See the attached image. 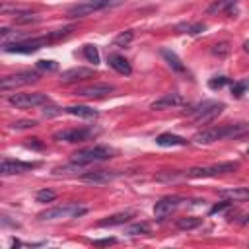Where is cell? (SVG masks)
<instances>
[{
  "label": "cell",
  "instance_id": "6da1fadb",
  "mask_svg": "<svg viewBox=\"0 0 249 249\" xmlns=\"http://www.w3.org/2000/svg\"><path fill=\"white\" fill-rule=\"evenodd\" d=\"M72 31V27H64V29H56V31H51L49 35H43V37H33V39H19V41H4L2 43V49L6 53H18V54H29V53H35L43 47H47L49 43H54L58 39H64L68 33Z\"/></svg>",
  "mask_w": 249,
  "mask_h": 249
},
{
  "label": "cell",
  "instance_id": "7a4b0ae2",
  "mask_svg": "<svg viewBox=\"0 0 249 249\" xmlns=\"http://www.w3.org/2000/svg\"><path fill=\"white\" fill-rule=\"evenodd\" d=\"M249 134V123H233V124H218L208 126L200 132H196L195 140L198 144H212L218 140H230V138H241Z\"/></svg>",
  "mask_w": 249,
  "mask_h": 249
},
{
  "label": "cell",
  "instance_id": "3957f363",
  "mask_svg": "<svg viewBox=\"0 0 249 249\" xmlns=\"http://www.w3.org/2000/svg\"><path fill=\"white\" fill-rule=\"evenodd\" d=\"M113 158V150L107 148V146H91V148H84V150H78L72 154L70 161L76 163V165H89V163H95V161H105Z\"/></svg>",
  "mask_w": 249,
  "mask_h": 249
},
{
  "label": "cell",
  "instance_id": "277c9868",
  "mask_svg": "<svg viewBox=\"0 0 249 249\" xmlns=\"http://www.w3.org/2000/svg\"><path fill=\"white\" fill-rule=\"evenodd\" d=\"M224 107H226V105H224L222 101H202V103H198L196 107L191 109V117H193L195 123L206 124V123L214 121V119L224 111Z\"/></svg>",
  "mask_w": 249,
  "mask_h": 249
},
{
  "label": "cell",
  "instance_id": "5b68a950",
  "mask_svg": "<svg viewBox=\"0 0 249 249\" xmlns=\"http://www.w3.org/2000/svg\"><path fill=\"white\" fill-rule=\"evenodd\" d=\"M88 208L86 206H80V204H58V206H53L45 212L39 214L41 220H62V218H78L82 214H86Z\"/></svg>",
  "mask_w": 249,
  "mask_h": 249
},
{
  "label": "cell",
  "instance_id": "8992f818",
  "mask_svg": "<svg viewBox=\"0 0 249 249\" xmlns=\"http://www.w3.org/2000/svg\"><path fill=\"white\" fill-rule=\"evenodd\" d=\"M239 167L237 161H222V163H214V165H206V167H193L189 171H185V177H218L222 173H231Z\"/></svg>",
  "mask_w": 249,
  "mask_h": 249
},
{
  "label": "cell",
  "instance_id": "52a82bcc",
  "mask_svg": "<svg viewBox=\"0 0 249 249\" xmlns=\"http://www.w3.org/2000/svg\"><path fill=\"white\" fill-rule=\"evenodd\" d=\"M8 101H10V105H14L18 109H31V107H43L51 99L47 97V93L33 91V93H14L8 97Z\"/></svg>",
  "mask_w": 249,
  "mask_h": 249
},
{
  "label": "cell",
  "instance_id": "ba28073f",
  "mask_svg": "<svg viewBox=\"0 0 249 249\" xmlns=\"http://www.w3.org/2000/svg\"><path fill=\"white\" fill-rule=\"evenodd\" d=\"M119 0H88V2H82V4H76L72 8L66 10V18H84V16H89L93 12H99V10H105L109 6H115Z\"/></svg>",
  "mask_w": 249,
  "mask_h": 249
},
{
  "label": "cell",
  "instance_id": "9c48e42d",
  "mask_svg": "<svg viewBox=\"0 0 249 249\" xmlns=\"http://www.w3.org/2000/svg\"><path fill=\"white\" fill-rule=\"evenodd\" d=\"M37 80H39V74H37V72L23 70V72H16V74L4 76L2 82H0V88H2V91H10V89H16V88H19V86L35 84Z\"/></svg>",
  "mask_w": 249,
  "mask_h": 249
},
{
  "label": "cell",
  "instance_id": "30bf717a",
  "mask_svg": "<svg viewBox=\"0 0 249 249\" xmlns=\"http://www.w3.org/2000/svg\"><path fill=\"white\" fill-rule=\"evenodd\" d=\"M113 91H115V88L111 84H89V86L76 88L74 95L86 97V99H97V97H105V95H109Z\"/></svg>",
  "mask_w": 249,
  "mask_h": 249
},
{
  "label": "cell",
  "instance_id": "8fae6325",
  "mask_svg": "<svg viewBox=\"0 0 249 249\" xmlns=\"http://www.w3.org/2000/svg\"><path fill=\"white\" fill-rule=\"evenodd\" d=\"M93 136V130L91 128H66V130H58L54 132V140H60V142H86Z\"/></svg>",
  "mask_w": 249,
  "mask_h": 249
},
{
  "label": "cell",
  "instance_id": "7c38bea8",
  "mask_svg": "<svg viewBox=\"0 0 249 249\" xmlns=\"http://www.w3.org/2000/svg\"><path fill=\"white\" fill-rule=\"evenodd\" d=\"M181 202H183L181 196H163V198H160V200L156 202V206H154V216L161 220V218L169 216L171 212H175V210L181 206Z\"/></svg>",
  "mask_w": 249,
  "mask_h": 249
},
{
  "label": "cell",
  "instance_id": "4fadbf2b",
  "mask_svg": "<svg viewBox=\"0 0 249 249\" xmlns=\"http://www.w3.org/2000/svg\"><path fill=\"white\" fill-rule=\"evenodd\" d=\"M39 163H31V161H19V160H2L0 165V173L2 175H14V173H23V171H31L35 169Z\"/></svg>",
  "mask_w": 249,
  "mask_h": 249
},
{
  "label": "cell",
  "instance_id": "5bb4252c",
  "mask_svg": "<svg viewBox=\"0 0 249 249\" xmlns=\"http://www.w3.org/2000/svg\"><path fill=\"white\" fill-rule=\"evenodd\" d=\"M93 76V68H84V66H76V68H68L60 74V82L62 84H74V82H84L88 78Z\"/></svg>",
  "mask_w": 249,
  "mask_h": 249
},
{
  "label": "cell",
  "instance_id": "9a60e30c",
  "mask_svg": "<svg viewBox=\"0 0 249 249\" xmlns=\"http://www.w3.org/2000/svg\"><path fill=\"white\" fill-rule=\"evenodd\" d=\"M119 177V171H107V169H93V171H84L80 175L82 181L86 183H107L111 179Z\"/></svg>",
  "mask_w": 249,
  "mask_h": 249
},
{
  "label": "cell",
  "instance_id": "2e32d148",
  "mask_svg": "<svg viewBox=\"0 0 249 249\" xmlns=\"http://www.w3.org/2000/svg\"><path fill=\"white\" fill-rule=\"evenodd\" d=\"M130 218H134V212H132V210H126V212H119V214H113V216H107V218L99 220L97 226H99V228H113V226L126 224Z\"/></svg>",
  "mask_w": 249,
  "mask_h": 249
},
{
  "label": "cell",
  "instance_id": "e0dca14e",
  "mask_svg": "<svg viewBox=\"0 0 249 249\" xmlns=\"http://www.w3.org/2000/svg\"><path fill=\"white\" fill-rule=\"evenodd\" d=\"M177 105H183V97L179 93H165L163 97H160L152 103V109L161 111V109H169V107H177Z\"/></svg>",
  "mask_w": 249,
  "mask_h": 249
},
{
  "label": "cell",
  "instance_id": "ac0fdd59",
  "mask_svg": "<svg viewBox=\"0 0 249 249\" xmlns=\"http://www.w3.org/2000/svg\"><path fill=\"white\" fill-rule=\"evenodd\" d=\"M107 62H109V66H111L113 70H117L119 74H124V76H128V74L132 72V68H130L128 60H126L124 56H121V54H109Z\"/></svg>",
  "mask_w": 249,
  "mask_h": 249
},
{
  "label": "cell",
  "instance_id": "d6986e66",
  "mask_svg": "<svg viewBox=\"0 0 249 249\" xmlns=\"http://www.w3.org/2000/svg\"><path fill=\"white\" fill-rule=\"evenodd\" d=\"M156 144L158 146H187V140L171 132H161L160 136H156Z\"/></svg>",
  "mask_w": 249,
  "mask_h": 249
},
{
  "label": "cell",
  "instance_id": "ffe728a7",
  "mask_svg": "<svg viewBox=\"0 0 249 249\" xmlns=\"http://www.w3.org/2000/svg\"><path fill=\"white\" fill-rule=\"evenodd\" d=\"M64 111L68 115H74V117H80V119H95L97 117V111L88 107V105H70Z\"/></svg>",
  "mask_w": 249,
  "mask_h": 249
},
{
  "label": "cell",
  "instance_id": "44dd1931",
  "mask_svg": "<svg viewBox=\"0 0 249 249\" xmlns=\"http://www.w3.org/2000/svg\"><path fill=\"white\" fill-rule=\"evenodd\" d=\"M161 54H163V58L167 60V64L171 66V70H175V72H179V74H185V72H187L185 64L179 60V56H177L173 51H167V49H163V51H161Z\"/></svg>",
  "mask_w": 249,
  "mask_h": 249
},
{
  "label": "cell",
  "instance_id": "7402d4cb",
  "mask_svg": "<svg viewBox=\"0 0 249 249\" xmlns=\"http://www.w3.org/2000/svg\"><path fill=\"white\" fill-rule=\"evenodd\" d=\"M237 4V0H216L212 6H208V14H220V12H231V8Z\"/></svg>",
  "mask_w": 249,
  "mask_h": 249
},
{
  "label": "cell",
  "instance_id": "603a6c76",
  "mask_svg": "<svg viewBox=\"0 0 249 249\" xmlns=\"http://www.w3.org/2000/svg\"><path fill=\"white\" fill-rule=\"evenodd\" d=\"M202 224V218H196V216H187V218H179L177 220V228L179 230H195Z\"/></svg>",
  "mask_w": 249,
  "mask_h": 249
},
{
  "label": "cell",
  "instance_id": "cb8c5ba5",
  "mask_svg": "<svg viewBox=\"0 0 249 249\" xmlns=\"http://www.w3.org/2000/svg\"><path fill=\"white\" fill-rule=\"evenodd\" d=\"M82 53H84V56L88 58V62H93V66L99 64V51H97L95 45H84Z\"/></svg>",
  "mask_w": 249,
  "mask_h": 249
},
{
  "label": "cell",
  "instance_id": "d4e9b609",
  "mask_svg": "<svg viewBox=\"0 0 249 249\" xmlns=\"http://www.w3.org/2000/svg\"><path fill=\"white\" fill-rule=\"evenodd\" d=\"M204 29H206L204 23H185V25H179V27H177V31H181V33H191V35H196V33H200V31H204Z\"/></svg>",
  "mask_w": 249,
  "mask_h": 249
},
{
  "label": "cell",
  "instance_id": "484cf974",
  "mask_svg": "<svg viewBox=\"0 0 249 249\" xmlns=\"http://www.w3.org/2000/svg\"><path fill=\"white\" fill-rule=\"evenodd\" d=\"M132 37H134V33H132L130 29H126V31H123V33H119V35L115 37L113 47H126V45L132 41Z\"/></svg>",
  "mask_w": 249,
  "mask_h": 249
},
{
  "label": "cell",
  "instance_id": "4316f807",
  "mask_svg": "<svg viewBox=\"0 0 249 249\" xmlns=\"http://www.w3.org/2000/svg\"><path fill=\"white\" fill-rule=\"evenodd\" d=\"M35 198H37V202H53L56 198V193L49 191V189H41V191H37Z\"/></svg>",
  "mask_w": 249,
  "mask_h": 249
},
{
  "label": "cell",
  "instance_id": "83f0119b",
  "mask_svg": "<svg viewBox=\"0 0 249 249\" xmlns=\"http://www.w3.org/2000/svg\"><path fill=\"white\" fill-rule=\"evenodd\" d=\"M128 235H142V233H150V226L148 224H134L126 230Z\"/></svg>",
  "mask_w": 249,
  "mask_h": 249
},
{
  "label": "cell",
  "instance_id": "f1b7e54d",
  "mask_svg": "<svg viewBox=\"0 0 249 249\" xmlns=\"http://www.w3.org/2000/svg\"><path fill=\"white\" fill-rule=\"evenodd\" d=\"M37 68L45 70V72H54L58 68V64L54 60H37Z\"/></svg>",
  "mask_w": 249,
  "mask_h": 249
},
{
  "label": "cell",
  "instance_id": "f546056e",
  "mask_svg": "<svg viewBox=\"0 0 249 249\" xmlns=\"http://www.w3.org/2000/svg\"><path fill=\"white\" fill-rule=\"evenodd\" d=\"M228 84V78L226 76H214L210 82H208V86L212 88V89H220V88H224Z\"/></svg>",
  "mask_w": 249,
  "mask_h": 249
},
{
  "label": "cell",
  "instance_id": "4dcf8cb0",
  "mask_svg": "<svg viewBox=\"0 0 249 249\" xmlns=\"http://www.w3.org/2000/svg\"><path fill=\"white\" fill-rule=\"evenodd\" d=\"M247 82H235L233 86H231V95H235V97H241L243 95V91L247 89Z\"/></svg>",
  "mask_w": 249,
  "mask_h": 249
},
{
  "label": "cell",
  "instance_id": "1f68e13d",
  "mask_svg": "<svg viewBox=\"0 0 249 249\" xmlns=\"http://www.w3.org/2000/svg\"><path fill=\"white\" fill-rule=\"evenodd\" d=\"M212 53H214L216 56H226V54L230 53V47H228V43H216L214 49H212Z\"/></svg>",
  "mask_w": 249,
  "mask_h": 249
},
{
  "label": "cell",
  "instance_id": "d6a6232c",
  "mask_svg": "<svg viewBox=\"0 0 249 249\" xmlns=\"http://www.w3.org/2000/svg\"><path fill=\"white\" fill-rule=\"evenodd\" d=\"M43 113H45L47 117H54V115L62 113V109H60V107H56V105H53V103L49 101L47 105H43Z\"/></svg>",
  "mask_w": 249,
  "mask_h": 249
},
{
  "label": "cell",
  "instance_id": "836d02e7",
  "mask_svg": "<svg viewBox=\"0 0 249 249\" xmlns=\"http://www.w3.org/2000/svg\"><path fill=\"white\" fill-rule=\"evenodd\" d=\"M35 124H37L35 121H16V123H12V128H31Z\"/></svg>",
  "mask_w": 249,
  "mask_h": 249
},
{
  "label": "cell",
  "instance_id": "e575fe53",
  "mask_svg": "<svg viewBox=\"0 0 249 249\" xmlns=\"http://www.w3.org/2000/svg\"><path fill=\"white\" fill-rule=\"evenodd\" d=\"M117 239L115 237H109V239H99V241H95V245H111V243H115Z\"/></svg>",
  "mask_w": 249,
  "mask_h": 249
},
{
  "label": "cell",
  "instance_id": "d590c367",
  "mask_svg": "<svg viewBox=\"0 0 249 249\" xmlns=\"http://www.w3.org/2000/svg\"><path fill=\"white\" fill-rule=\"evenodd\" d=\"M245 51H249V43H245Z\"/></svg>",
  "mask_w": 249,
  "mask_h": 249
},
{
  "label": "cell",
  "instance_id": "8d00e7d4",
  "mask_svg": "<svg viewBox=\"0 0 249 249\" xmlns=\"http://www.w3.org/2000/svg\"><path fill=\"white\" fill-rule=\"evenodd\" d=\"M247 156H249V150H247Z\"/></svg>",
  "mask_w": 249,
  "mask_h": 249
}]
</instances>
